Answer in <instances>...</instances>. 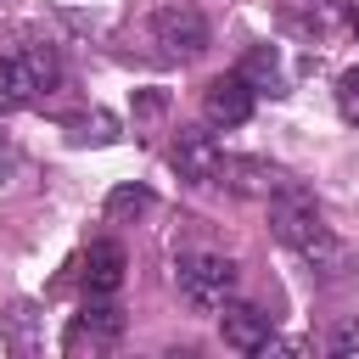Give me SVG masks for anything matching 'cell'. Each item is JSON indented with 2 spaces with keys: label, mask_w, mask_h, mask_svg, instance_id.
Masks as SVG:
<instances>
[{
  "label": "cell",
  "mask_w": 359,
  "mask_h": 359,
  "mask_svg": "<svg viewBox=\"0 0 359 359\" xmlns=\"http://www.w3.org/2000/svg\"><path fill=\"white\" fill-rule=\"evenodd\" d=\"M252 90H264V95H286V73H280V56H275V45H252L247 56H241V67H236Z\"/></svg>",
  "instance_id": "cell-11"
},
{
  "label": "cell",
  "mask_w": 359,
  "mask_h": 359,
  "mask_svg": "<svg viewBox=\"0 0 359 359\" xmlns=\"http://www.w3.org/2000/svg\"><path fill=\"white\" fill-rule=\"evenodd\" d=\"M151 39L168 50V56H202L208 50V22L196 6H163L151 17Z\"/></svg>",
  "instance_id": "cell-4"
},
{
  "label": "cell",
  "mask_w": 359,
  "mask_h": 359,
  "mask_svg": "<svg viewBox=\"0 0 359 359\" xmlns=\"http://www.w3.org/2000/svg\"><path fill=\"white\" fill-rule=\"evenodd\" d=\"M269 230L314 269V275H325V280H337L342 269H348V247L331 236V224L320 219V208H314V196L292 180V185H280L275 196H269Z\"/></svg>",
  "instance_id": "cell-1"
},
{
  "label": "cell",
  "mask_w": 359,
  "mask_h": 359,
  "mask_svg": "<svg viewBox=\"0 0 359 359\" xmlns=\"http://www.w3.org/2000/svg\"><path fill=\"white\" fill-rule=\"evenodd\" d=\"M11 157H17V151H11V140H6V135H0V180H6V174H11Z\"/></svg>",
  "instance_id": "cell-16"
},
{
  "label": "cell",
  "mask_w": 359,
  "mask_h": 359,
  "mask_svg": "<svg viewBox=\"0 0 359 359\" xmlns=\"http://www.w3.org/2000/svg\"><path fill=\"white\" fill-rule=\"evenodd\" d=\"M62 79V62L50 45H17L11 56H0V112L11 107H34L39 95H50Z\"/></svg>",
  "instance_id": "cell-2"
},
{
  "label": "cell",
  "mask_w": 359,
  "mask_h": 359,
  "mask_svg": "<svg viewBox=\"0 0 359 359\" xmlns=\"http://www.w3.org/2000/svg\"><path fill=\"white\" fill-rule=\"evenodd\" d=\"M337 112H342V123L359 129V67H348V73L337 79Z\"/></svg>",
  "instance_id": "cell-13"
},
{
  "label": "cell",
  "mask_w": 359,
  "mask_h": 359,
  "mask_svg": "<svg viewBox=\"0 0 359 359\" xmlns=\"http://www.w3.org/2000/svg\"><path fill=\"white\" fill-rule=\"evenodd\" d=\"M219 185H230L241 196H275L280 185H292V174H280L275 163H258V157H224Z\"/></svg>",
  "instance_id": "cell-9"
},
{
  "label": "cell",
  "mask_w": 359,
  "mask_h": 359,
  "mask_svg": "<svg viewBox=\"0 0 359 359\" xmlns=\"http://www.w3.org/2000/svg\"><path fill=\"white\" fill-rule=\"evenodd\" d=\"M325 348L337 353V359H348V353H359V320H342L331 337H325Z\"/></svg>",
  "instance_id": "cell-15"
},
{
  "label": "cell",
  "mask_w": 359,
  "mask_h": 359,
  "mask_svg": "<svg viewBox=\"0 0 359 359\" xmlns=\"http://www.w3.org/2000/svg\"><path fill=\"white\" fill-rule=\"evenodd\" d=\"M118 337H123V314H118L112 303H84V309L73 314V325H67L62 348H67V353H79V348L101 353V348H112Z\"/></svg>",
  "instance_id": "cell-6"
},
{
  "label": "cell",
  "mask_w": 359,
  "mask_h": 359,
  "mask_svg": "<svg viewBox=\"0 0 359 359\" xmlns=\"http://www.w3.org/2000/svg\"><path fill=\"white\" fill-rule=\"evenodd\" d=\"M236 280H241V269H236V258H224V252H180V264H174V286H180V297H185L196 314L224 309L230 292H236Z\"/></svg>",
  "instance_id": "cell-3"
},
{
  "label": "cell",
  "mask_w": 359,
  "mask_h": 359,
  "mask_svg": "<svg viewBox=\"0 0 359 359\" xmlns=\"http://www.w3.org/2000/svg\"><path fill=\"white\" fill-rule=\"evenodd\" d=\"M174 168L191 180V185H219V168H224V151L208 129H180L174 140Z\"/></svg>",
  "instance_id": "cell-7"
},
{
  "label": "cell",
  "mask_w": 359,
  "mask_h": 359,
  "mask_svg": "<svg viewBox=\"0 0 359 359\" xmlns=\"http://www.w3.org/2000/svg\"><path fill=\"white\" fill-rule=\"evenodd\" d=\"M280 17H286L297 34L320 39V34L337 22V0H280Z\"/></svg>",
  "instance_id": "cell-12"
},
{
  "label": "cell",
  "mask_w": 359,
  "mask_h": 359,
  "mask_svg": "<svg viewBox=\"0 0 359 359\" xmlns=\"http://www.w3.org/2000/svg\"><path fill=\"white\" fill-rule=\"evenodd\" d=\"M219 337H224V348H236V353H264L269 337H275V320H269L264 309H252V303H224Z\"/></svg>",
  "instance_id": "cell-8"
},
{
  "label": "cell",
  "mask_w": 359,
  "mask_h": 359,
  "mask_svg": "<svg viewBox=\"0 0 359 359\" xmlns=\"http://www.w3.org/2000/svg\"><path fill=\"white\" fill-rule=\"evenodd\" d=\"M342 17H348V28L359 34V0H342Z\"/></svg>",
  "instance_id": "cell-17"
},
{
  "label": "cell",
  "mask_w": 359,
  "mask_h": 359,
  "mask_svg": "<svg viewBox=\"0 0 359 359\" xmlns=\"http://www.w3.org/2000/svg\"><path fill=\"white\" fill-rule=\"evenodd\" d=\"M123 264H129V258H123L118 241H90L84 269H79V275H84V292H90V297H112V292L123 286Z\"/></svg>",
  "instance_id": "cell-10"
},
{
  "label": "cell",
  "mask_w": 359,
  "mask_h": 359,
  "mask_svg": "<svg viewBox=\"0 0 359 359\" xmlns=\"http://www.w3.org/2000/svg\"><path fill=\"white\" fill-rule=\"evenodd\" d=\"M252 95H258V90H252L241 73H219V79H208V90H202V112H208L213 129H236V123L252 118Z\"/></svg>",
  "instance_id": "cell-5"
},
{
  "label": "cell",
  "mask_w": 359,
  "mask_h": 359,
  "mask_svg": "<svg viewBox=\"0 0 359 359\" xmlns=\"http://www.w3.org/2000/svg\"><path fill=\"white\" fill-rule=\"evenodd\" d=\"M140 208H151V191H140V185H118L107 196V213H140Z\"/></svg>",
  "instance_id": "cell-14"
}]
</instances>
